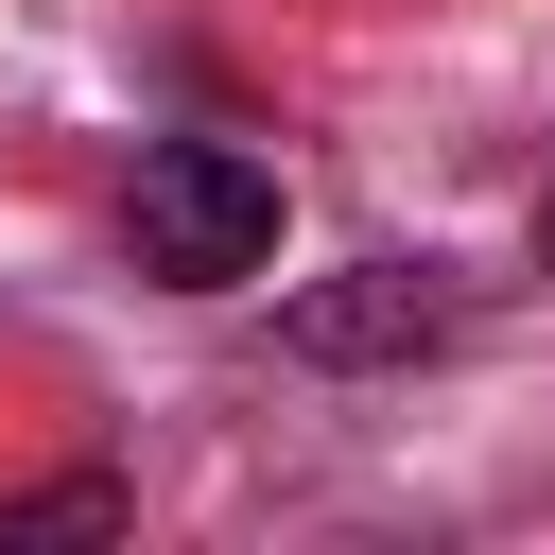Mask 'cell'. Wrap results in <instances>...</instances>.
Listing matches in <instances>:
<instances>
[{
  "label": "cell",
  "instance_id": "277c9868",
  "mask_svg": "<svg viewBox=\"0 0 555 555\" xmlns=\"http://www.w3.org/2000/svg\"><path fill=\"white\" fill-rule=\"evenodd\" d=\"M538 278H555V191H538Z\"/></svg>",
  "mask_w": 555,
  "mask_h": 555
},
{
  "label": "cell",
  "instance_id": "6da1fadb",
  "mask_svg": "<svg viewBox=\"0 0 555 555\" xmlns=\"http://www.w3.org/2000/svg\"><path fill=\"white\" fill-rule=\"evenodd\" d=\"M121 225H139V278L225 295V278H260V260H278V173H260L243 139H156V156H139V191H121Z\"/></svg>",
  "mask_w": 555,
  "mask_h": 555
},
{
  "label": "cell",
  "instance_id": "7a4b0ae2",
  "mask_svg": "<svg viewBox=\"0 0 555 555\" xmlns=\"http://www.w3.org/2000/svg\"><path fill=\"white\" fill-rule=\"evenodd\" d=\"M451 330H468V278L451 260H347V278L278 295V347L295 364H434Z\"/></svg>",
  "mask_w": 555,
  "mask_h": 555
},
{
  "label": "cell",
  "instance_id": "3957f363",
  "mask_svg": "<svg viewBox=\"0 0 555 555\" xmlns=\"http://www.w3.org/2000/svg\"><path fill=\"white\" fill-rule=\"evenodd\" d=\"M121 520V486H35V503H0V538H104Z\"/></svg>",
  "mask_w": 555,
  "mask_h": 555
}]
</instances>
